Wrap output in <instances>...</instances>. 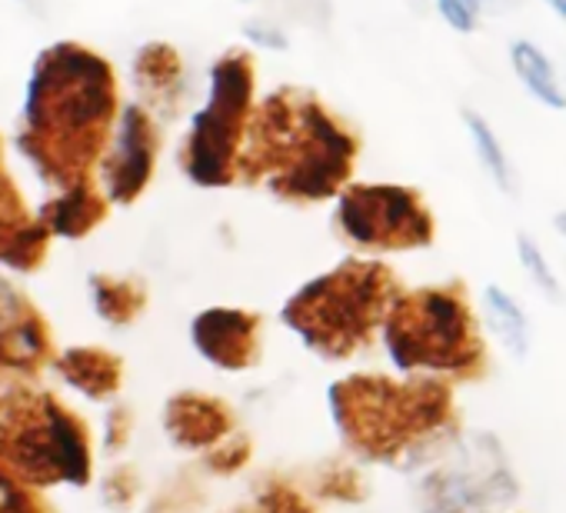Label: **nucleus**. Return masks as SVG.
Listing matches in <instances>:
<instances>
[{
	"mask_svg": "<svg viewBox=\"0 0 566 513\" xmlns=\"http://www.w3.org/2000/svg\"><path fill=\"white\" fill-rule=\"evenodd\" d=\"M253 121V64L227 54L210 71L207 104L197 111L187 140V174L200 187H227L243 170V147Z\"/></svg>",
	"mask_w": 566,
	"mask_h": 513,
	"instance_id": "obj_5",
	"label": "nucleus"
},
{
	"mask_svg": "<svg viewBox=\"0 0 566 513\" xmlns=\"http://www.w3.org/2000/svg\"><path fill=\"white\" fill-rule=\"evenodd\" d=\"M516 261H520V271L526 274V281L546 297V301H559L563 287H559V278L549 264L546 250L530 237V233H520L516 237Z\"/></svg>",
	"mask_w": 566,
	"mask_h": 513,
	"instance_id": "obj_14",
	"label": "nucleus"
},
{
	"mask_svg": "<svg viewBox=\"0 0 566 513\" xmlns=\"http://www.w3.org/2000/svg\"><path fill=\"white\" fill-rule=\"evenodd\" d=\"M256 513H317V506L301 486L273 477L256 486Z\"/></svg>",
	"mask_w": 566,
	"mask_h": 513,
	"instance_id": "obj_15",
	"label": "nucleus"
},
{
	"mask_svg": "<svg viewBox=\"0 0 566 513\" xmlns=\"http://www.w3.org/2000/svg\"><path fill=\"white\" fill-rule=\"evenodd\" d=\"M243 38L250 41V44H256V48H266V51H287V34H283L276 24H270V21H250V24H243Z\"/></svg>",
	"mask_w": 566,
	"mask_h": 513,
	"instance_id": "obj_19",
	"label": "nucleus"
},
{
	"mask_svg": "<svg viewBox=\"0 0 566 513\" xmlns=\"http://www.w3.org/2000/svg\"><path fill=\"white\" fill-rule=\"evenodd\" d=\"M170 433L184 447H217L233 433V410L203 394H187L170 404Z\"/></svg>",
	"mask_w": 566,
	"mask_h": 513,
	"instance_id": "obj_9",
	"label": "nucleus"
},
{
	"mask_svg": "<svg viewBox=\"0 0 566 513\" xmlns=\"http://www.w3.org/2000/svg\"><path fill=\"white\" fill-rule=\"evenodd\" d=\"M510 67H513L516 81L523 84V91L536 104H543L549 111H566V91L559 87L556 67L533 41L520 38V41L510 44Z\"/></svg>",
	"mask_w": 566,
	"mask_h": 513,
	"instance_id": "obj_12",
	"label": "nucleus"
},
{
	"mask_svg": "<svg viewBox=\"0 0 566 513\" xmlns=\"http://www.w3.org/2000/svg\"><path fill=\"white\" fill-rule=\"evenodd\" d=\"M543 4H546V8L563 21V24H566V0H543Z\"/></svg>",
	"mask_w": 566,
	"mask_h": 513,
	"instance_id": "obj_20",
	"label": "nucleus"
},
{
	"mask_svg": "<svg viewBox=\"0 0 566 513\" xmlns=\"http://www.w3.org/2000/svg\"><path fill=\"white\" fill-rule=\"evenodd\" d=\"M334 223L350 247L367 253L417 250L433 243L437 233L423 197L403 184H347Z\"/></svg>",
	"mask_w": 566,
	"mask_h": 513,
	"instance_id": "obj_7",
	"label": "nucleus"
},
{
	"mask_svg": "<svg viewBox=\"0 0 566 513\" xmlns=\"http://www.w3.org/2000/svg\"><path fill=\"white\" fill-rule=\"evenodd\" d=\"M380 344L387 360L403 377L473 380L486 367V344L480 321L457 287L400 291L384 327Z\"/></svg>",
	"mask_w": 566,
	"mask_h": 513,
	"instance_id": "obj_4",
	"label": "nucleus"
},
{
	"mask_svg": "<svg viewBox=\"0 0 566 513\" xmlns=\"http://www.w3.org/2000/svg\"><path fill=\"white\" fill-rule=\"evenodd\" d=\"M516 493L520 480L493 433L443 443L440 460L417 480V506L423 513H500Z\"/></svg>",
	"mask_w": 566,
	"mask_h": 513,
	"instance_id": "obj_6",
	"label": "nucleus"
},
{
	"mask_svg": "<svg viewBox=\"0 0 566 513\" xmlns=\"http://www.w3.org/2000/svg\"><path fill=\"white\" fill-rule=\"evenodd\" d=\"M433 4L450 31L473 34L480 28V11L486 8V0H433Z\"/></svg>",
	"mask_w": 566,
	"mask_h": 513,
	"instance_id": "obj_16",
	"label": "nucleus"
},
{
	"mask_svg": "<svg viewBox=\"0 0 566 513\" xmlns=\"http://www.w3.org/2000/svg\"><path fill=\"white\" fill-rule=\"evenodd\" d=\"M480 321L503 344V350H510L513 357L530 354V347H533L530 317H526L523 304L510 291H503L500 284L483 287V294H480Z\"/></svg>",
	"mask_w": 566,
	"mask_h": 513,
	"instance_id": "obj_10",
	"label": "nucleus"
},
{
	"mask_svg": "<svg viewBox=\"0 0 566 513\" xmlns=\"http://www.w3.org/2000/svg\"><path fill=\"white\" fill-rule=\"evenodd\" d=\"M463 124H467V137H470V147H473L480 170L493 180L496 190L510 193L513 190V164L503 150V140L496 137L490 121L476 111H463Z\"/></svg>",
	"mask_w": 566,
	"mask_h": 513,
	"instance_id": "obj_13",
	"label": "nucleus"
},
{
	"mask_svg": "<svg viewBox=\"0 0 566 513\" xmlns=\"http://www.w3.org/2000/svg\"><path fill=\"white\" fill-rule=\"evenodd\" d=\"M260 314L253 311H240V307H210L203 311L190 334H193V347L200 350L203 360H210L217 370H250L253 364H260Z\"/></svg>",
	"mask_w": 566,
	"mask_h": 513,
	"instance_id": "obj_8",
	"label": "nucleus"
},
{
	"mask_svg": "<svg viewBox=\"0 0 566 513\" xmlns=\"http://www.w3.org/2000/svg\"><path fill=\"white\" fill-rule=\"evenodd\" d=\"M486 4H493V0H486Z\"/></svg>",
	"mask_w": 566,
	"mask_h": 513,
	"instance_id": "obj_22",
	"label": "nucleus"
},
{
	"mask_svg": "<svg viewBox=\"0 0 566 513\" xmlns=\"http://www.w3.org/2000/svg\"><path fill=\"white\" fill-rule=\"evenodd\" d=\"M553 227H556V233H559V237H563V240H566V210H563V213H556V217H553Z\"/></svg>",
	"mask_w": 566,
	"mask_h": 513,
	"instance_id": "obj_21",
	"label": "nucleus"
},
{
	"mask_svg": "<svg viewBox=\"0 0 566 513\" xmlns=\"http://www.w3.org/2000/svg\"><path fill=\"white\" fill-rule=\"evenodd\" d=\"M364 493V480L354 467H337L321 480V496H334V500H360Z\"/></svg>",
	"mask_w": 566,
	"mask_h": 513,
	"instance_id": "obj_17",
	"label": "nucleus"
},
{
	"mask_svg": "<svg viewBox=\"0 0 566 513\" xmlns=\"http://www.w3.org/2000/svg\"><path fill=\"white\" fill-rule=\"evenodd\" d=\"M354 160L357 137L321 101L276 91L253 111L240 177H260L283 200L317 203L340 197Z\"/></svg>",
	"mask_w": 566,
	"mask_h": 513,
	"instance_id": "obj_1",
	"label": "nucleus"
},
{
	"mask_svg": "<svg viewBox=\"0 0 566 513\" xmlns=\"http://www.w3.org/2000/svg\"><path fill=\"white\" fill-rule=\"evenodd\" d=\"M327 407L344 443L377 463L430 457L457 427L453 384L437 377L350 374L331 387Z\"/></svg>",
	"mask_w": 566,
	"mask_h": 513,
	"instance_id": "obj_2",
	"label": "nucleus"
},
{
	"mask_svg": "<svg viewBox=\"0 0 566 513\" xmlns=\"http://www.w3.org/2000/svg\"><path fill=\"white\" fill-rule=\"evenodd\" d=\"M154 167V134L144 121L140 111H127L124 130H120V150H117V167H114V190L117 197H134Z\"/></svg>",
	"mask_w": 566,
	"mask_h": 513,
	"instance_id": "obj_11",
	"label": "nucleus"
},
{
	"mask_svg": "<svg viewBox=\"0 0 566 513\" xmlns=\"http://www.w3.org/2000/svg\"><path fill=\"white\" fill-rule=\"evenodd\" d=\"M213 467L217 470H223V473H233V470H240L247 460H250V440L247 437H240V433H230L223 443H217L213 447Z\"/></svg>",
	"mask_w": 566,
	"mask_h": 513,
	"instance_id": "obj_18",
	"label": "nucleus"
},
{
	"mask_svg": "<svg viewBox=\"0 0 566 513\" xmlns=\"http://www.w3.org/2000/svg\"><path fill=\"white\" fill-rule=\"evenodd\" d=\"M400 284L380 261H350L307 281L283 304L280 321L324 360H347L380 334Z\"/></svg>",
	"mask_w": 566,
	"mask_h": 513,
	"instance_id": "obj_3",
	"label": "nucleus"
}]
</instances>
